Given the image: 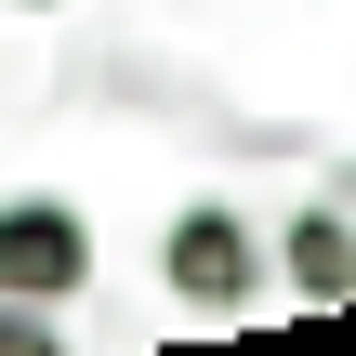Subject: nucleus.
I'll list each match as a JSON object with an SVG mask.
<instances>
[{"instance_id":"obj_6","label":"nucleus","mask_w":356,"mask_h":356,"mask_svg":"<svg viewBox=\"0 0 356 356\" xmlns=\"http://www.w3.org/2000/svg\"><path fill=\"white\" fill-rule=\"evenodd\" d=\"M343 225H356V211H343Z\"/></svg>"},{"instance_id":"obj_2","label":"nucleus","mask_w":356,"mask_h":356,"mask_svg":"<svg viewBox=\"0 0 356 356\" xmlns=\"http://www.w3.org/2000/svg\"><path fill=\"white\" fill-rule=\"evenodd\" d=\"M79 277H92V225H79L66 198H0V291L66 304Z\"/></svg>"},{"instance_id":"obj_1","label":"nucleus","mask_w":356,"mask_h":356,"mask_svg":"<svg viewBox=\"0 0 356 356\" xmlns=\"http://www.w3.org/2000/svg\"><path fill=\"white\" fill-rule=\"evenodd\" d=\"M159 277H172V304H185V317H238V304L264 291V251H251V225H238L225 198H198V211H172Z\"/></svg>"},{"instance_id":"obj_4","label":"nucleus","mask_w":356,"mask_h":356,"mask_svg":"<svg viewBox=\"0 0 356 356\" xmlns=\"http://www.w3.org/2000/svg\"><path fill=\"white\" fill-rule=\"evenodd\" d=\"M66 330H53V304H26V291H0V356H53Z\"/></svg>"},{"instance_id":"obj_5","label":"nucleus","mask_w":356,"mask_h":356,"mask_svg":"<svg viewBox=\"0 0 356 356\" xmlns=\"http://www.w3.org/2000/svg\"><path fill=\"white\" fill-rule=\"evenodd\" d=\"M26 13H53V0H26Z\"/></svg>"},{"instance_id":"obj_3","label":"nucleus","mask_w":356,"mask_h":356,"mask_svg":"<svg viewBox=\"0 0 356 356\" xmlns=\"http://www.w3.org/2000/svg\"><path fill=\"white\" fill-rule=\"evenodd\" d=\"M277 264H291V291H304V304H356V225H343V211H304Z\"/></svg>"}]
</instances>
